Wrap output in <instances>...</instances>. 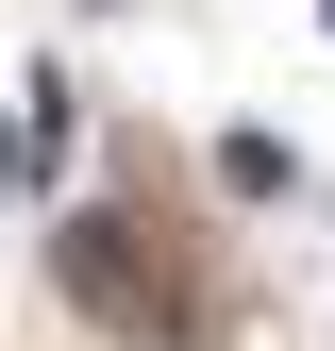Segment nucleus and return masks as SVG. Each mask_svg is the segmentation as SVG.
Wrapping results in <instances>:
<instances>
[{
    "label": "nucleus",
    "mask_w": 335,
    "mask_h": 351,
    "mask_svg": "<svg viewBox=\"0 0 335 351\" xmlns=\"http://www.w3.org/2000/svg\"><path fill=\"white\" fill-rule=\"evenodd\" d=\"M67 301H101V318L117 335H185V301H168V268H151V234H135V217H67Z\"/></svg>",
    "instance_id": "obj_1"
},
{
    "label": "nucleus",
    "mask_w": 335,
    "mask_h": 351,
    "mask_svg": "<svg viewBox=\"0 0 335 351\" xmlns=\"http://www.w3.org/2000/svg\"><path fill=\"white\" fill-rule=\"evenodd\" d=\"M319 17H335V0H319Z\"/></svg>",
    "instance_id": "obj_2"
}]
</instances>
